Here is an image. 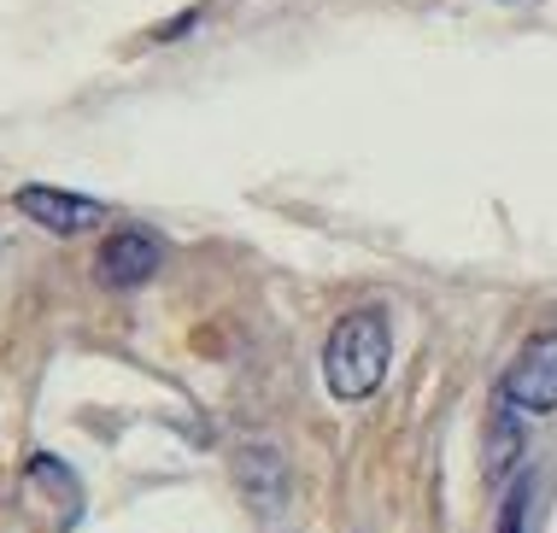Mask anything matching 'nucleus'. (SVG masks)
<instances>
[{
  "mask_svg": "<svg viewBox=\"0 0 557 533\" xmlns=\"http://www.w3.org/2000/svg\"><path fill=\"white\" fill-rule=\"evenodd\" d=\"M18 211L29 223L53 228V235H77V228L107 218L100 200H83V194H65V188H18Z\"/></svg>",
  "mask_w": 557,
  "mask_h": 533,
  "instance_id": "obj_5",
  "label": "nucleus"
},
{
  "mask_svg": "<svg viewBox=\"0 0 557 533\" xmlns=\"http://www.w3.org/2000/svg\"><path fill=\"white\" fill-rule=\"evenodd\" d=\"M387 363H394V329H387V311H346L335 334L323 346V381L341 405H358L370 399L375 387L387 381Z\"/></svg>",
  "mask_w": 557,
  "mask_h": 533,
  "instance_id": "obj_1",
  "label": "nucleus"
},
{
  "mask_svg": "<svg viewBox=\"0 0 557 533\" xmlns=\"http://www.w3.org/2000/svg\"><path fill=\"white\" fill-rule=\"evenodd\" d=\"M235 481L259 516H276L288 505V463H282L276 446H240L235 451Z\"/></svg>",
  "mask_w": 557,
  "mask_h": 533,
  "instance_id": "obj_4",
  "label": "nucleus"
},
{
  "mask_svg": "<svg viewBox=\"0 0 557 533\" xmlns=\"http://www.w3.org/2000/svg\"><path fill=\"white\" fill-rule=\"evenodd\" d=\"M499 405L517 417H552L557 410V329L517 352V363L499 381Z\"/></svg>",
  "mask_w": 557,
  "mask_h": 533,
  "instance_id": "obj_2",
  "label": "nucleus"
},
{
  "mask_svg": "<svg viewBox=\"0 0 557 533\" xmlns=\"http://www.w3.org/2000/svg\"><path fill=\"white\" fill-rule=\"evenodd\" d=\"M529 516H534V475H517V486L499 505V533H529Z\"/></svg>",
  "mask_w": 557,
  "mask_h": 533,
  "instance_id": "obj_6",
  "label": "nucleus"
},
{
  "mask_svg": "<svg viewBox=\"0 0 557 533\" xmlns=\"http://www.w3.org/2000/svg\"><path fill=\"white\" fill-rule=\"evenodd\" d=\"M159 258H164V247L147 235V228H124V235H112L107 247H100L95 276L107 287H141L159 270Z\"/></svg>",
  "mask_w": 557,
  "mask_h": 533,
  "instance_id": "obj_3",
  "label": "nucleus"
}]
</instances>
